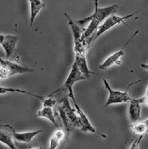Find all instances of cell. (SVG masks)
<instances>
[{"label":"cell","mask_w":148,"mask_h":149,"mask_svg":"<svg viewBox=\"0 0 148 149\" xmlns=\"http://www.w3.org/2000/svg\"><path fill=\"white\" fill-rule=\"evenodd\" d=\"M14 138L10 129V125H3L1 126V132H0V142L5 146H7L9 148L16 149L17 146L14 141Z\"/></svg>","instance_id":"11"},{"label":"cell","mask_w":148,"mask_h":149,"mask_svg":"<svg viewBox=\"0 0 148 149\" xmlns=\"http://www.w3.org/2000/svg\"><path fill=\"white\" fill-rule=\"evenodd\" d=\"M7 93H19V94H23V95H29V96L34 97H35V98L38 99V100H40L41 102L44 101L46 98L45 96H40V95H36V94L29 92V91H27V90L21 89V88H10V87H3V86H1V87H0V94H1V95H5V94H7Z\"/></svg>","instance_id":"18"},{"label":"cell","mask_w":148,"mask_h":149,"mask_svg":"<svg viewBox=\"0 0 148 149\" xmlns=\"http://www.w3.org/2000/svg\"><path fill=\"white\" fill-rule=\"evenodd\" d=\"M34 69L22 66L19 64L9 61L8 59L0 58V79H8L13 76L19 75L34 71Z\"/></svg>","instance_id":"6"},{"label":"cell","mask_w":148,"mask_h":149,"mask_svg":"<svg viewBox=\"0 0 148 149\" xmlns=\"http://www.w3.org/2000/svg\"><path fill=\"white\" fill-rule=\"evenodd\" d=\"M129 109H128V115L129 120L132 123L139 121L141 116V106L138 98H132L129 103Z\"/></svg>","instance_id":"13"},{"label":"cell","mask_w":148,"mask_h":149,"mask_svg":"<svg viewBox=\"0 0 148 149\" xmlns=\"http://www.w3.org/2000/svg\"><path fill=\"white\" fill-rule=\"evenodd\" d=\"M88 79L89 78L88 77H86L85 75H84L82 72L80 71V70L79 69L78 66H77L76 63L74 61L71 67L70 73L68 74L67 77L64 85L61 87H60L59 88H58L54 92H52L49 95L52 96V95L57 94L58 91H61V90H65V91H67V94L69 95V97H70V100H72V99L75 97V95H74L73 90V87L75 85V83H76L77 82H79V81L86 80V79Z\"/></svg>","instance_id":"5"},{"label":"cell","mask_w":148,"mask_h":149,"mask_svg":"<svg viewBox=\"0 0 148 149\" xmlns=\"http://www.w3.org/2000/svg\"><path fill=\"white\" fill-rule=\"evenodd\" d=\"M137 14H138V12L136 11V12L131 13V14L125 15V16H119V15H116L115 14H112L107 19H105L104 21L102 23V24L99 26L96 32L94 40H96L101 35H103V34L108 32V30H110L113 27L116 26L117 25L120 24V23H126V19L133 17Z\"/></svg>","instance_id":"7"},{"label":"cell","mask_w":148,"mask_h":149,"mask_svg":"<svg viewBox=\"0 0 148 149\" xmlns=\"http://www.w3.org/2000/svg\"><path fill=\"white\" fill-rule=\"evenodd\" d=\"M65 16L68 20V25L71 29L73 38V49L75 54H85L87 55L89 44L83 38L84 29L81 27L76 20H73L67 13H65Z\"/></svg>","instance_id":"3"},{"label":"cell","mask_w":148,"mask_h":149,"mask_svg":"<svg viewBox=\"0 0 148 149\" xmlns=\"http://www.w3.org/2000/svg\"><path fill=\"white\" fill-rule=\"evenodd\" d=\"M30 4V26H32L35 18L38 15L42 9L46 6L42 0H28Z\"/></svg>","instance_id":"16"},{"label":"cell","mask_w":148,"mask_h":149,"mask_svg":"<svg viewBox=\"0 0 148 149\" xmlns=\"http://www.w3.org/2000/svg\"><path fill=\"white\" fill-rule=\"evenodd\" d=\"M130 129L136 137H144L148 133V119L132 123Z\"/></svg>","instance_id":"14"},{"label":"cell","mask_w":148,"mask_h":149,"mask_svg":"<svg viewBox=\"0 0 148 149\" xmlns=\"http://www.w3.org/2000/svg\"><path fill=\"white\" fill-rule=\"evenodd\" d=\"M79 69L80 70L84 75H85L88 78H90L94 73L89 69L88 65L87 58H86L85 54H76L75 60H74Z\"/></svg>","instance_id":"15"},{"label":"cell","mask_w":148,"mask_h":149,"mask_svg":"<svg viewBox=\"0 0 148 149\" xmlns=\"http://www.w3.org/2000/svg\"><path fill=\"white\" fill-rule=\"evenodd\" d=\"M58 111L66 131L70 132L76 127L79 128L81 130L82 125L80 118L75 107L73 108L71 107L70 97L68 94H67L59 101Z\"/></svg>","instance_id":"1"},{"label":"cell","mask_w":148,"mask_h":149,"mask_svg":"<svg viewBox=\"0 0 148 149\" xmlns=\"http://www.w3.org/2000/svg\"><path fill=\"white\" fill-rule=\"evenodd\" d=\"M18 40L19 38L16 35H5L2 33L0 35V44L5 51V57L7 59L10 58V56L14 53Z\"/></svg>","instance_id":"9"},{"label":"cell","mask_w":148,"mask_h":149,"mask_svg":"<svg viewBox=\"0 0 148 149\" xmlns=\"http://www.w3.org/2000/svg\"><path fill=\"white\" fill-rule=\"evenodd\" d=\"M141 66L142 68H144L145 70H146L147 71H148V63L147 64H145V63L141 64Z\"/></svg>","instance_id":"22"},{"label":"cell","mask_w":148,"mask_h":149,"mask_svg":"<svg viewBox=\"0 0 148 149\" xmlns=\"http://www.w3.org/2000/svg\"><path fill=\"white\" fill-rule=\"evenodd\" d=\"M65 137V131L62 129H57L52 133V136L49 140V149H56L59 146L61 141Z\"/></svg>","instance_id":"19"},{"label":"cell","mask_w":148,"mask_h":149,"mask_svg":"<svg viewBox=\"0 0 148 149\" xmlns=\"http://www.w3.org/2000/svg\"><path fill=\"white\" fill-rule=\"evenodd\" d=\"M94 6L95 8L92 14L82 19L76 20V22L82 28L87 26L90 22H92L99 26L105 19H107L112 14H115L118 8L117 5H112L105 8H99L98 0H94Z\"/></svg>","instance_id":"2"},{"label":"cell","mask_w":148,"mask_h":149,"mask_svg":"<svg viewBox=\"0 0 148 149\" xmlns=\"http://www.w3.org/2000/svg\"><path fill=\"white\" fill-rule=\"evenodd\" d=\"M103 84H104L105 88H106L108 91V99L106 100V103L105 104L106 107H109L111 105H114V104H129L131 101L132 98L130 95H129V88L131 86L134 84H137L138 83H140L141 80L138 79L137 81H135L133 83H131L129 86H127V88L125 91H117V90H114L113 88L111 87L109 83L106 79H103Z\"/></svg>","instance_id":"4"},{"label":"cell","mask_w":148,"mask_h":149,"mask_svg":"<svg viewBox=\"0 0 148 149\" xmlns=\"http://www.w3.org/2000/svg\"><path fill=\"white\" fill-rule=\"evenodd\" d=\"M10 129L13 133L14 139L18 142L23 143H30L33 140L34 138L39 135L42 132V130H35V131H26V132H17L13 127L10 126Z\"/></svg>","instance_id":"12"},{"label":"cell","mask_w":148,"mask_h":149,"mask_svg":"<svg viewBox=\"0 0 148 149\" xmlns=\"http://www.w3.org/2000/svg\"><path fill=\"white\" fill-rule=\"evenodd\" d=\"M138 33H139V30L137 29L135 32L132 35L130 38L128 40L127 42L124 44V46L122 48H120L118 51L114 53L113 54L110 55L108 57H107V58L103 61V63L99 65V69H100V70H106V69L109 68H111L112 66H113L115 64H116V65H120V64L121 63V58H122V57H124V55H125L126 48H127L128 46L132 43V41L134 40V38L138 35Z\"/></svg>","instance_id":"8"},{"label":"cell","mask_w":148,"mask_h":149,"mask_svg":"<svg viewBox=\"0 0 148 149\" xmlns=\"http://www.w3.org/2000/svg\"><path fill=\"white\" fill-rule=\"evenodd\" d=\"M42 103H43V106H44V107H54L57 102H56V100H54V99L52 98V96L49 95V96L46 97L45 100L42 102Z\"/></svg>","instance_id":"20"},{"label":"cell","mask_w":148,"mask_h":149,"mask_svg":"<svg viewBox=\"0 0 148 149\" xmlns=\"http://www.w3.org/2000/svg\"><path fill=\"white\" fill-rule=\"evenodd\" d=\"M71 100L73 102L74 107H75L76 109L77 113H78L79 116V118H80L81 125H82L81 130L83 132H89V133H96V129H95L94 127L92 125V124L91 123L90 120L88 119V118L86 116V114L85 113L83 109H82L80 107V106L78 104V103L76 102V97L72 99Z\"/></svg>","instance_id":"10"},{"label":"cell","mask_w":148,"mask_h":149,"mask_svg":"<svg viewBox=\"0 0 148 149\" xmlns=\"http://www.w3.org/2000/svg\"><path fill=\"white\" fill-rule=\"evenodd\" d=\"M138 99L142 105H146L148 107V87L147 88V90L145 91V94L144 95V96Z\"/></svg>","instance_id":"21"},{"label":"cell","mask_w":148,"mask_h":149,"mask_svg":"<svg viewBox=\"0 0 148 149\" xmlns=\"http://www.w3.org/2000/svg\"><path fill=\"white\" fill-rule=\"evenodd\" d=\"M37 117L44 118L46 119L49 120L51 123H52L56 127H58V124L56 118V115L53 110V107H44L38 111L36 114Z\"/></svg>","instance_id":"17"}]
</instances>
